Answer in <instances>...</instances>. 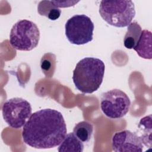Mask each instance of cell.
<instances>
[{"label": "cell", "instance_id": "obj_7", "mask_svg": "<svg viewBox=\"0 0 152 152\" xmlns=\"http://www.w3.org/2000/svg\"><path fill=\"white\" fill-rule=\"evenodd\" d=\"M32 112L30 103L26 100L14 97L7 100L2 105V113L4 121L11 128H21L30 118Z\"/></svg>", "mask_w": 152, "mask_h": 152}, {"label": "cell", "instance_id": "obj_11", "mask_svg": "<svg viewBox=\"0 0 152 152\" xmlns=\"http://www.w3.org/2000/svg\"><path fill=\"white\" fill-rule=\"evenodd\" d=\"M142 31L141 27L136 21L131 23L127 27V31L124 38V45L129 49H133L136 45Z\"/></svg>", "mask_w": 152, "mask_h": 152}, {"label": "cell", "instance_id": "obj_4", "mask_svg": "<svg viewBox=\"0 0 152 152\" xmlns=\"http://www.w3.org/2000/svg\"><path fill=\"white\" fill-rule=\"evenodd\" d=\"M39 40V29L37 25L31 21L19 20L11 28L10 43L16 50H31L38 45Z\"/></svg>", "mask_w": 152, "mask_h": 152}, {"label": "cell", "instance_id": "obj_12", "mask_svg": "<svg viewBox=\"0 0 152 152\" xmlns=\"http://www.w3.org/2000/svg\"><path fill=\"white\" fill-rule=\"evenodd\" d=\"M140 132L139 137L142 143L145 147H151V115L141 119L138 125Z\"/></svg>", "mask_w": 152, "mask_h": 152}, {"label": "cell", "instance_id": "obj_2", "mask_svg": "<svg viewBox=\"0 0 152 152\" xmlns=\"http://www.w3.org/2000/svg\"><path fill=\"white\" fill-rule=\"evenodd\" d=\"M105 70L100 59L86 57L81 59L73 71L72 80L77 90L83 93H93L100 87Z\"/></svg>", "mask_w": 152, "mask_h": 152}, {"label": "cell", "instance_id": "obj_1", "mask_svg": "<svg viewBox=\"0 0 152 152\" xmlns=\"http://www.w3.org/2000/svg\"><path fill=\"white\" fill-rule=\"evenodd\" d=\"M67 132L62 113L55 109H43L31 115L22 131L23 140L38 149L52 148L59 145Z\"/></svg>", "mask_w": 152, "mask_h": 152}, {"label": "cell", "instance_id": "obj_5", "mask_svg": "<svg viewBox=\"0 0 152 152\" xmlns=\"http://www.w3.org/2000/svg\"><path fill=\"white\" fill-rule=\"evenodd\" d=\"M94 26L89 17L77 14L69 18L65 23V36L74 45L86 44L93 40Z\"/></svg>", "mask_w": 152, "mask_h": 152}, {"label": "cell", "instance_id": "obj_10", "mask_svg": "<svg viewBox=\"0 0 152 152\" xmlns=\"http://www.w3.org/2000/svg\"><path fill=\"white\" fill-rule=\"evenodd\" d=\"M83 150L84 145L83 142L73 132L66 135L58 148L59 152H82Z\"/></svg>", "mask_w": 152, "mask_h": 152}, {"label": "cell", "instance_id": "obj_8", "mask_svg": "<svg viewBox=\"0 0 152 152\" xmlns=\"http://www.w3.org/2000/svg\"><path fill=\"white\" fill-rule=\"evenodd\" d=\"M112 147L115 152H141L144 145L137 134L124 130L113 135Z\"/></svg>", "mask_w": 152, "mask_h": 152}, {"label": "cell", "instance_id": "obj_9", "mask_svg": "<svg viewBox=\"0 0 152 152\" xmlns=\"http://www.w3.org/2000/svg\"><path fill=\"white\" fill-rule=\"evenodd\" d=\"M152 34L148 30L141 31L140 38L133 49L141 58L151 59L152 58Z\"/></svg>", "mask_w": 152, "mask_h": 152}, {"label": "cell", "instance_id": "obj_13", "mask_svg": "<svg viewBox=\"0 0 152 152\" xmlns=\"http://www.w3.org/2000/svg\"><path fill=\"white\" fill-rule=\"evenodd\" d=\"M37 11L40 15L46 16L53 21L57 20L61 14V10L55 6L53 1H40L37 7Z\"/></svg>", "mask_w": 152, "mask_h": 152}, {"label": "cell", "instance_id": "obj_15", "mask_svg": "<svg viewBox=\"0 0 152 152\" xmlns=\"http://www.w3.org/2000/svg\"><path fill=\"white\" fill-rule=\"evenodd\" d=\"M52 59L53 58H49L46 57V55H45L41 59V62H40V66L42 71H43L45 72L46 71H49L52 69V66H53V61L52 62Z\"/></svg>", "mask_w": 152, "mask_h": 152}, {"label": "cell", "instance_id": "obj_3", "mask_svg": "<svg viewBox=\"0 0 152 152\" xmlns=\"http://www.w3.org/2000/svg\"><path fill=\"white\" fill-rule=\"evenodd\" d=\"M102 18L109 25L116 27L128 26L135 15L131 1H102L99 5Z\"/></svg>", "mask_w": 152, "mask_h": 152}, {"label": "cell", "instance_id": "obj_16", "mask_svg": "<svg viewBox=\"0 0 152 152\" xmlns=\"http://www.w3.org/2000/svg\"><path fill=\"white\" fill-rule=\"evenodd\" d=\"M78 1H53V4L55 6L58 8H65V7H69L71 6L77 4Z\"/></svg>", "mask_w": 152, "mask_h": 152}, {"label": "cell", "instance_id": "obj_6", "mask_svg": "<svg viewBox=\"0 0 152 152\" xmlns=\"http://www.w3.org/2000/svg\"><path fill=\"white\" fill-rule=\"evenodd\" d=\"M131 101L128 95L119 89H112L103 93L100 99L103 113L111 119H119L129 112Z\"/></svg>", "mask_w": 152, "mask_h": 152}, {"label": "cell", "instance_id": "obj_14", "mask_svg": "<svg viewBox=\"0 0 152 152\" xmlns=\"http://www.w3.org/2000/svg\"><path fill=\"white\" fill-rule=\"evenodd\" d=\"M93 131V125L86 121L78 122L73 129V133L83 142H87L91 139Z\"/></svg>", "mask_w": 152, "mask_h": 152}]
</instances>
